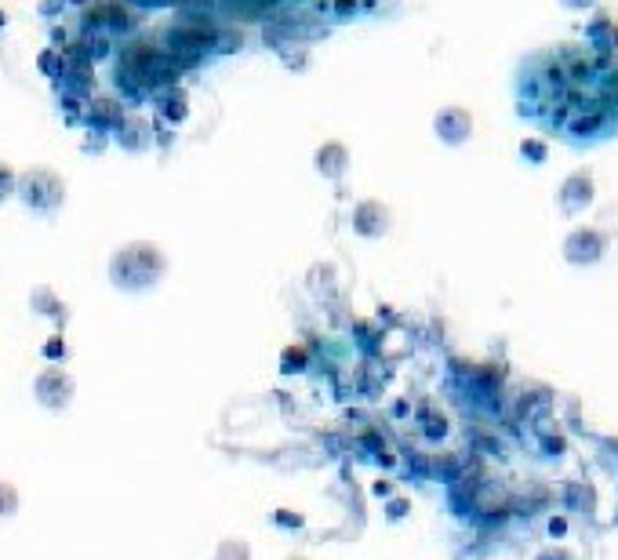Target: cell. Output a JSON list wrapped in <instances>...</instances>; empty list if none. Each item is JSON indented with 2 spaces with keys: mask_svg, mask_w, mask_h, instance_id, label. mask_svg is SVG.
<instances>
[{
  "mask_svg": "<svg viewBox=\"0 0 618 560\" xmlns=\"http://www.w3.org/2000/svg\"><path fill=\"white\" fill-rule=\"evenodd\" d=\"M168 277V255L153 240H128L110 255V284L128 295L153 291Z\"/></svg>",
  "mask_w": 618,
  "mask_h": 560,
  "instance_id": "1",
  "label": "cell"
},
{
  "mask_svg": "<svg viewBox=\"0 0 618 560\" xmlns=\"http://www.w3.org/2000/svg\"><path fill=\"white\" fill-rule=\"evenodd\" d=\"M15 197L26 204V211L51 219L66 204V182L51 168H26L15 182Z\"/></svg>",
  "mask_w": 618,
  "mask_h": 560,
  "instance_id": "2",
  "label": "cell"
},
{
  "mask_svg": "<svg viewBox=\"0 0 618 560\" xmlns=\"http://www.w3.org/2000/svg\"><path fill=\"white\" fill-rule=\"evenodd\" d=\"M73 397H77V382H73V375L62 364H48L33 379V400H37L40 408L66 411L73 404Z\"/></svg>",
  "mask_w": 618,
  "mask_h": 560,
  "instance_id": "3",
  "label": "cell"
},
{
  "mask_svg": "<svg viewBox=\"0 0 618 560\" xmlns=\"http://www.w3.org/2000/svg\"><path fill=\"white\" fill-rule=\"evenodd\" d=\"M611 248V237L597 226H575V230L564 237V262L571 266H597L604 262Z\"/></svg>",
  "mask_w": 618,
  "mask_h": 560,
  "instance_id": "4",
  "label": "cell"
},
{
  "mask_svg": "<svg viewBox=\"0 0 618 560\" xmlns=\"http://www.w3.org/2000/svg\"><path fill=\"white\" fill-rule=\"evenodd\" d=\"M168 44H171V59H175V62H179V59L182 62H197L204 51L219 44V37H215V30H211V26L186 22V26H175V30L168 33Z\"/></svg>",
  "mask_w": 618,
  "mask_h": 560,
  "instance_id": "5",
  "label": "cell"
},
{
  "mask_svg": "<svg viewBox=\"0 0 618 560\" xmlns=\"http://www.w3.org/2000/svg\"><path fill=\"white\" fill-rule=\"evenodd\" d=\"M593 200H597V182L589 171H575L568 179L560 182V193H557V208L564 219H579L582 211L593 208Z\"/></svg>",
  "mask_w": 618,
  "mask_h": 560,
  "instance_id": "6",
  "label": "cell"
},
{
  "mask_svg": "<svg viewBox=\"0 0 618 560\" xmlns=\"http://www.w3.org/2000/svg\"><path fill=\"white\" fill-rule=\"evenodd\" d=\"M349 226L364 240H382L393 230V211L382 200H360L357 208H353V215H349Z\"/></svg>",
  "mask_w": 618,
  "mask_h": 560,
  "instance_id": "7",
  "label": "cell"
},
{
  "mask_svg": "<svg viewBox=\"0 0 618 560\" xmlns=\"http://www.w3.org/2000/svg\"><path fill=\"white\" fill-rule=\"evenodd\" d=\"M433 135L444 146H466L469 135H473V113L466 106H440L437 117H433Z\"/></svg>",
  "mask_w": 618,
  "mask_h": 560,
  "instance_id": "8",
  "label": "cell"
},
{
  "mask_svg": "<svg viewBox=\"0 0 618 560\" xmlns=\"http://www.w3.org/2000/svg\"><path fill=\"white\" fill-rule=\"evenodd\" d=\"M131 11L120 4V0H95L88 11H84V26H91V30H113V33H124L131 30Z\"/></svg>",
  "mask_w": 618,
  "mask_h": 560,
  "instance_id": "9",
  "label": "cell"
},
{
  "mask_svg": "<svg viewBox=\"0 0 618 560\" xmlns=\"http://www.w3.org/2000/svg\"><path fill=\"white\" fill-rule=\"evenodd\" d=\"M113 139H117V146L124 153H146V150H150V142H153L150 120L128 117V113H124V120H120L117 128H113Z\"/></svg>",
  "mask_w": 618,
  "mask_h": 560,
  "instance_id": "10",
  "label": "cell"
},
{
  "mask_svg": "<svg viewBox=\"0 0 618 560\" xmlns=\"http://www.w3.org/2000/svg\"><path fill=\"white\" fill-rule=\"evenodd\" d=\"M84 120H88L91 131H99V135H113L120 120H124V106L117 99H91L88 110H84Z\"/></svg>",
  "mask_w": 618,
  "mask_h": 560,
  "instance_id": "11",
  "label": "cell"
},
{
  "mask_svg": "<svg viewBox=\"0 0 618 560\" xmlns=\"http://www.w3.org/2000/svg\"><path fill=\"white\" fill-rule=\"evenodd\" d=\"M313 168H317V175H324V179L339 182L349 168V150L342 142H324V146L313 153Z\"/></svg>",
  "mask_w": 618,
  "mask_h": 560,
  "instance_id": "12",
  "label": "cell"
},
{
  "mask_svg": "<svg viewBox=\"0 0 618 560\" xmlns=\"http://www.w3.org/2000/svg\"><path fill=\"white\" fill-rule=\"evenodd\" d=\"M589 51L597 55H618V22L611 15H593V22L586 26Z\"/></svg>",
  "mask_w": 618,
  "mask_h": 560,
  "instance_id": "13",
  "label": "cell"
},
{
  "mask_svg": "<svg viewBox=\"0 0 618 560\" xmlns=\"http://www.w3.org/2000/svg\"><path fill=\"white\" fill-rule=\"evenodd\" d=\"M59 80H62V91H66L70 99H88L91 91H95V66L73 59L70 66L59 73Z\"/></svg>",
  "mask_w": 618,
  "mask_h": 560,
  "instance_id": "14",
  "label": "cell"
},
{
  "mask_svg": "<svg viewBox=\"0 0 618 560\" xmlns=\"http://www.w3.org/2000/svg\"><path fill=\"white\" fill-rule=\"evenodd\" d=\"M30 306L40 313V317H51L55 324H66V317H70V306H66L48 284H37V288L30 291Z\"/></svg>",
  "mask_w": 618,
  "mask_h": 560,
  "instance_id": "15",
  "label": "cell"
},
{
  "mask_svg": "<svg viewBox=\"0 0 618 560\" xmlns=\"http://www.w3.org/2000/svg\"><path fill=\"white\" fill-rule=\"evenodd\" d=\"M160 113L171 120V124H182V120L190 117V95L179 88H171L164 99H160Z\"/></svg>",
  "mask_w": 618,
  "mask_h": 560,
  "instance_id": "16",
  "label": "cell"
},
{
  "mask_svg": "<svg viewBox=\"0 0 618 560\" xmlns=\"http://www.w3.org/2000/svg\"><path fill=\"white\" fill-rule=\"evenodd\" d=\"M419 426L429 440L448 437V419H444V411H437L433 404H419Z\"/></svg>",
  "mask_w": 618,
  "mask_h": 560,
  "instance_id": "17",
  "label": "cell"
},
{
  "mask_svg": "<svg viewBox=\"0 0 618 560\" xmlns=\"http://www.w3.org/2000/svg\"><path fill=\"white\" fill-rule=\"evenodd\" d=\"M211 560H251V546L248 539H222L219 546H215V557Z\"/></svg>",
  "mask_w": 618,
  "mask_h": 560,
  "instance_id": "18",
  "label": "cell"
},
{
  "mask_svg": "<svg viewBox=\"0 0 618 560\" xmlns=\"http://www.w3.org/2000/svg\"><path fill=\"white\" fill-rule=\"evenodd\" d=\"M306 364H309L306 346H284V353H280V371L284 375H299V371H306Z\"/></svg>",
  "mask_w": 618,
  "mask_h": 560,
  "instance_id": "19",
  "label": "cell"
},
{
  "mask_svg": "<svg viewBox=\"0 0 618 560\" xmlns=\"http://www.w3.org/2000/svg\"><path fill=\"white\" fill-rule=\"evenodd\" d=\"M19 506H22L19 488H15L11 480H0V520H11L19 513Z\"/></svg>",
  "mask_w": 618,
  "mask_h": 560,
  "instance_id": "20",
  "label": "cell"
},
{
  "mask_svg": "<svg viewBox=\"0 0 618 560\" xmlns=\"http://www.w3.org/2000/svg\"><path fill=\"white\" fill-rule=\"evenodd\" d=\"M40 357L48 360V364H62V360L70 357V342L62 339V335H51V339L44 342V350H40Z\"/></svg>",
  "mask_w": 618,
  "mask_h": 560,
  "instance_id": "21",
  "label": "cell"
},
{
  "mask_svg": "<svg viewBox=\"0 0 618 560\" xmlns=\"http://www.w3.org/2000/svg\"><path fill=\"white\" fill-rule=\"evenodd\" d=\"M15 182H19V171L11 168L8 160H0V204L15 197Z\"/></svg>",
  "mask_w": 618,
  "mask_h": 560,
  "instance_id": "22",
  "label": "cell"
},
{
  "mask_svg": "<svg viewBox=\"0 0 618 560\" xmlns=\"http://www.w3.org/2000/svg\"><path fill=\"white\" fill-rule=\"evenodd\" d=\"M37 66L44 73H48V77H59L62 70H66V62H62V48H51V51H44V55H40L37 59Z\"/></svg>",
  "mask_w": 618,
  "mask_h": 560,
  "instance_id": "23",
  "label": "cell"
},
{
  "mask_svg": "<svg viewBox=\"0 0 618 560\" xmlns=\"http://www.w3.org/2000/svg\"><path fill=\"white\" fill-rule=\"evenodd\" d=\"M411 513V499H404V495H397V499L386 502V520L389 524H400V520Z\"/></svg>",
  "mask_w": 618,
  "mask_h": 560,
  "instance_id": "24",
  "label": "cell"
},
{
  "mask_svg": "<svg viewBox=\"0 0 618 560\" xmlns=\"http://www.w3.org/2000/svg\"><path fill=\"white\" fill-rule=\"evenodd\" d=\"M546 142H539V139H524L520 142V157L524 160H531V164H542L546 160Z\"/></svg>",
  "mask_w": 618,
  "mask_h": 560,
  "instance_id": "25",
  "label": "cell"
},
{
  "mask_svg": "<svg viewBox=\"0 0 618 560\" xmlns=\"http://www.w3.org/2000/svg\"><path fill=\"white\" fill-rule=\"evenodd\" d=\"M531 560H579V557H575L568 546H542Z\"/></svg>",
  "mask_w": 618,
  "mask_h": 560,
  "instance_id": "26",
  "label": "cell"
},
{
  "mask_svg": "<svg viewBox=\"0 0 618 560\" xmlns=\"http://www.w3.org/2000/svg\"><path fill=\"white\" fill-rule=\"evenodd\" d=\"M273 524H277V528H302V513L277 510V513H273Z\"/></svg>",
  "mask_w": 618,
  "mask_h": 560,
  "instance_id": "27",
  "label": "cell"
},
{
  "mask_svg": "<svg viewBox=\"0 0 618 560\" xmlns=\"http://www.w3.org/2000/svg\"><path fill=\"white\" fill-rule=\"evenodd\" d=\"M357 8H360V0H335V11H339V15H357Z\"/></svg>",
  "mask_w": 618,
  "mask_h": 560,
  "instance_id": "28",
  "label": "cell"
},
{
  "mask_svg": "<svg viewBox=\"0 0 618 560\" xmlns=\"http://www.w3.org/2000/svg\"><path fill=\"white\" fill-rule=\"evenodd\" d=\"M564 531H568V520H564V517H553V520H549V535H557V539H560Z\"/></svg>",
  "mask_w": 618,
  "mask_h": 560,
  "instance_id": "29",
  "label": "cell"
},
{
  "mask_svg": "<svg viewBox=\"0 0 618 560\" xmlns=\"http://www.w3.org/2000/svg\"><path fill=\"white\" fill-rule=\"evenodd\" d=\"M560 4H564V8H571V11H586V8H593L597 0H560Z\"/></svg>",
  "mask_w": 618,
  "mask_h": 560,
  "instance_id": "30",
  "label": "cell"
},
{
  "mask_svg": "<svg viewBox=\"0 0 618 560\" xmlns=\"http://www.w3.org/2000/svg\"><path fill=\"white\" fill-rule=\"evenodd\" d=\"M375 495H389V480H379V484H375Z\"/></svg>",
  "mask_w": 618,
  "mask_h": 560,
  "instance_id": "31",
  "label": "cell"
},
{
  "mask_svg": "<svg viewBox=\"0 0 618 560\" xmlns=\"http://www.w3.org/2000/svg\"><path fill=\"white\" fill-rule=\"evenodd\" d=\"M284 560H309V557H284Z\"/></svg>",
  "mask_w": 618,
  "mask_h": 560,
  "instance_id": "32",
  "label": "cell"
},
{
  "mask_svg": "<svg viewBox=\"0 0 618 560\" xmlns=\"http://www.w3.org/2000/svg\"><path fill=\"white\" fill-rule=\"evenodd\" d=\"M77 4H84V0H77Z\"/></svg>",
  "mask_w": 618,
  "mask_h": 560,
  "instance_id": "33",
  "label": "cell"
}]
</instances>
